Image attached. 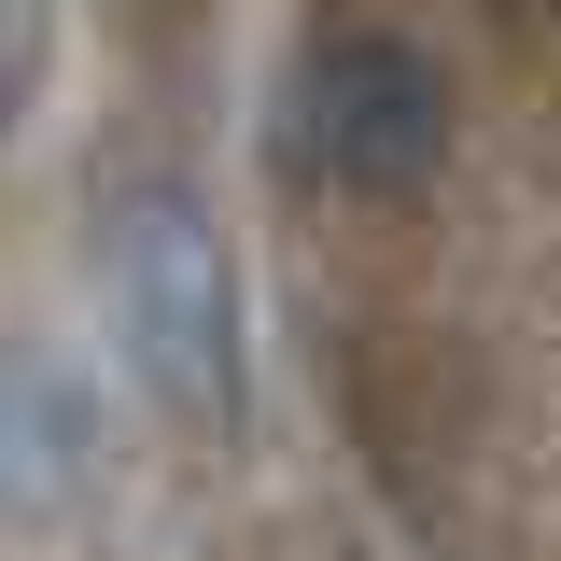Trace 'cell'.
I'll use <instances>...</instances> for the list:
<instances>
[{"label": "cell", "instance_id": "1", "mask_svg": "<svg viewBox=\"0 0 561 561\" xmlns=\"http://www.w3.org/2000/svg\"><path fill=\"white\" fill-rule=\"evenodd\" d=\"M99 295H113V337H127L140 393L183 421V435H239L253 421V309H239V253L210 225L197 183L140 169L99 210Z\"/></svg>", "mask_w": 561, "mask_h": 561}, {"label": "cell", "instance_id": "2", "mask_svg": "<svg viewBox=\"0 0 561 561\" xmlns=\"http://www.w3.org/2000/svg\"><path fill=\"white\" fill-rule=\"evenodd\" d=\"M280 140L337 197H408V183L449 169V70L421 43H393V28H351L280 84Z\"/></svg>", "mask_w": 561, "mask_h": 561}, {"label": "cell", "instance_id": "3", "mask_svg": "<svg viewBox=\"0 0 561 561\" xmlns=\"http://www.w3.org/2000/svg\"><path fill=\"white\" fill-rule=\"evenodd\" d=\"M14 99H28V0H0V127H14Z\"/></svg>", "mask_w": 561, "mask_h": 561}]
</instances>
